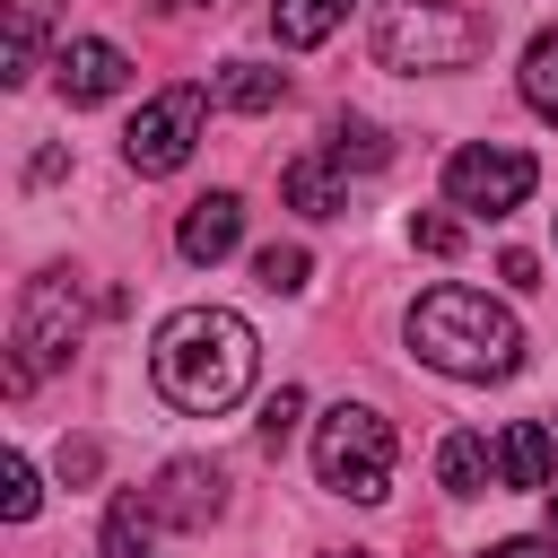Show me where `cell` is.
<instances>
[{"instance_id": "8992f818", "label": "cell", "mask_w": 558, "mask_h": 558, "mask_svg": "<svg viewBox=\"0 0 558 558\" xmlns=\"http://www.w3.org/2000/svg\"><path fill=\"white\" fill-rule=\"evenodd\" d=\"M532 183H541V166H532L523 148H506V140H480V148H453V157H445V201L471 209V218H506V209H523Z\"/></svg>"}, {"instance_id": "83f0119b", "label": "cell", "mask_w": 558, "mask_h": 558, "mask_svg": "<svg viewBox=\"0 0 558 558\" xmlns=\"http://www.w3.org/2000/svg\"><path fill=\"white\" fill-rule=\"evenodd\" d=\"M331 558H366V549H331Z\"/></svg>"}, {"instance_id": "5bb4252c", "label": "cell", "mask_w": 558, "mask_h": 558, "mask_svg": "<svg viewBox=\"0 0 558 558\" xmlns=\"http://www.w3.org/2000/svg\"><path fill=\"white\" fill-rule=\"evenodd\" d=\"M96 549H105V558H157V506H148V497H113Z\"/></svg>"}, {"instance_id": "ffe728a7", "label": "cell", "mask_w": 558, "mask_h": 558, "mask_svg": "<svg viewBox=\"0 0 558 558\" xmlns=\"http://www.w3.org/2000/svg\"><path fill=\"white\" fill-rule=\"evenodd\" d=\"M305 270H314V253H305V244H262V253H253V279H262L270 296H296V288H305Z\"/></svg>"}, {"instance_id": "d6986e66", "label": "cell", "mask_w": 558, "mask_h": 558, "mask_svg": "<svg viewBox=\"0 0 558 558\" xmlns=\"http://www.w3.org/2000/svg\"><path fill=\"white\" fill-rule=\"evenodd\" d=\"M523 105H532L541 122H558V26L523 44Z\"/></svg>"}, {"instance_id": "8fae6325", "label": "cell", "mask_w": 558, "mask_h": 558, "mask_svg": "<svg viewBox=\"0 0 558 558\" xmlns=\"http://www.w3.org/2000/svg\"><path fill=\"white\" fill-rule=\"evenodd\" d=\"M497 488H549V427L541 418L497 427Z\"/></svg>"}, {"instance_id": "2e32d148", "label": "cell", "mask_w": 558, "mask_h": 558, "mask_svg": "<svg viewBox=\"0 0 558 558\" xmlns=\"http://www.w3.org/2000/svg\"><path fill=\"white\" fill-rule=\"evenodd\" d=\"M323 157H331V166H349V174H375V166H392V140H384L366 113H340V122H331V140H323Z\"/></svg>"}, {"instance_id": "9c48e42d", "label": "cell", "mask_w": 558, "mask_h": 558, "mask_svg": "<svg viewBox=\"0 0 558 558\" xmlns=\"http://www.w3.org/2000/svg\"><path fill=\"white\" fill-rule=\"evenodd\" d=\"M52 78H61L70 105H105V96H122L131 61H122V44H105V35H70V44L52 52Z\"/></svg>"}, {"instance_id": "cb8c5ba5", "label": "cell", "mask_w": 558, "mask_h": 558, "mask_svg": "<svg viewBox=\"0 0 558 558\" xmlns=\"http://www.w3.org/2000/svg\"><path fill=\"white\" fill-rule=\"evenodd\" d=\"M61 480H96V445H87V436L61 445Z\"/></svg>"}, {"instance_id": "603a6c76", "label": "cell", "mask_w": 558, "mask_h": 558, "mask_svg": "<svg viewBox=\"0 0 558 558\" xmlns=\"http://www.w3.org/2000/svg\"><path fill=\"white\" fill-rule=\"evenodd\" d=\"M410 244H418V253H436V262H453V253H462V218L418 209V218H410Z\"/></svg>"}, {"instance_id": "30bf717a", "label": "cell", "mask_w": 558, "mask_h": 558, "mask_svg": "<svg viewBox=\"0 0 558 558\" xmlns=\"http://www.w3.org/2000/svg\"><path fill=\"white\" fill-rule=\"evenodd\" d=\"M235 235H244V201H235V192H201V201L183 209V227H174V253H183V262H227Z\"/></svg>"}, {"instance_id": "ac0fdd59", "label": "cell", "mask_w": 558, "mask_h": 558, "mask_svg": "<svg viewBox=\"0 0 558 558\" xmlns=\"http://www.w3.org/2000/svg\"><path fill=\"white\" fill-rule=\"evenodd\" d=\"M340 17H349V0H270V26H279L288 52H314Z\"/></svg>"}, {"instance_id": "ba28073f", "label": "cell", "mask_w": 558, "mask_h": 558, "mask_svg": "<svg viewBox=\"0 0 558 558\" xmlns=\"http://www.w3.org/2000/svg\"><path fill=\"white\" fill-rule=\"evenodd\" d=\"M148 506H157V523H174V532H209V523L227 514V471H218V462H166L157 488H148Z\"/></svg>"}, {"instance_id": "484cf974", "label": "cell", "mask_w": 558, "mask_h": 558, "mask_svg": "<svg viewBox=\"0 0 558 558\" xmlns=\"http://www.w3.org/2000/svg\"><path fill=\"white\" fill-rule=\"evenodd\" d=\"M480 558H558V541H497V549H480Z\"/></svg>"}, {"instance_id": "d4e9b609", "label": "cell", "mask_w": 558, "mask_h": 558, "mask_svg": "<svg viewBox=\"0 0 558 558\" xmlns=\"http://www.w3.org/2000/svg\"><path fill=\"white\" fill-rule=\"evenodd\" d=\"M497 279H514V288H541V262H532V253H506V262H497Z\"/></svg>"}, {"instance_id": "9a60e30c", "label": "cell", "mask_w": 558, "mask_h": 558, "mask_svg": "<svg viewBox=\"0 0 558 558\" xmlns=\"http://www.w3.org/2000/svg\"><path fill=\"white\" fill-rule=\"evenodd\" d=\"M218 105L270 113V105H288V70H270V61H227V70H218Z\"/></svg>"}, {"instance_id": "3957f363", "label": "cell", "mask_w": 558, "mask_h": 558, "mask_svg": "<svg viewBox=\"0 0 558 558\" xmlns=\"http://www.w3.org/2000/svg\"><path fill=\"white\" fill-rule=\"evenodd\" d=\"M488 52V17L453 9V0H384L375 9V61L384 70H471Z\"/></svg>"}, {"instance_id": "7c38bea8", "label": "cell", "mask_w": 558, "mask_h": 558, "mask_svg": "<svg viewBox=\"0 0 558 558\" xmlns=\"http://www.w3.org/2000/svg\"><path fill=\"white\" fill-rule=\"evenodd\" d=\"M279 192H288L296 218H340V174H331L323 148H314V157H288V166H279Z\"/></svg>"}, {"instance_id": "7a4b0ae2", "label": "cell", "mask_w": 558, "mask_h": 558, "mask_svg": "<svg viewBox=\"0 0 558 558\" xmlns=\"http://www.w3.org/2000/svg\"><path fill=\"white\" fill-rule=\"evenodd\" d=\"M410 349H418V366H436L453 384H506L523 366V323L497 296L445 279V288H427L410 305Z\"/></svg>"}, {"instance_id": "4316f807", "label": "cell", "mask_w": 558, "mask_h": 558, "mask_svg": "<svg viewBox=\"0 0 558 558\" xmlns=\"http://www.w3.org/2000/svg\"><path fill=\"white\" fill-rule=\"evenodd\" d=\"M148 9H183V0H148Z\"/></svg>"}, {"instance_id": "44dd1931", "label": "cell", "mask_w": 558, "mask_h": 558, "mask_svg": "<svg viewBox=\"0 0 558 558\" xmlns=\"http://www.w3.org/2000/svg\"><path fill=\"white\" fill-rule=\"evenodd\" d=\"M296 418H305V392H296V384H279V392L262 401V418H253V436H262V453H279V445L296 436Z\"/></svg>"}, {"instance_id": "4fadbf2b", "label": "cell", "mask_w": 558, "mask_h": 558, "mask_svg": "<svg viewBox=\"0 0 558 558\" xmlns=\"http://www.w3.org/2000/svg\"><path fill=\"white\" fill-rule=\"evenodd\" d=\"M436 480H445L453 497H480V488L497 480V445H488V436H471V427H453V436L436 445Z\"/></svg>"}, {"instance_id": "52a82bcc", "label": "cell", "mask_w": 558, "mask_h": 558, "mask_svg": "<svg viewBox=\"0 0 558 558\" xmlns=\"http://www.w3.org/2000/svg\"><path fill=\"white\" fill-rule=\"evenodd\" d=\"M201 113H209L201 87H166V96H148V105L131 113V131H122V166H131V174H174V166L201 148Z\"/></svg>"}, {"instance_id": "f1b7e54d", "label": "cell", "mask_w": 558, "mask_h": 558, "mask_svg": "<svg viewBox=\"0 0 558 558\" xmlns=\"http://www.w3.org/2000/svg\"><path fill=\"white\" fill-rule=\"evenodd\" d=\"M549 514H558V506H549Z\"/></svg>"}, {"instance_id": "277c9868", "label": "cell", "mask_w": 558, "mask_h": 558, "mask_svg": "<svg viewBox=\"0 0 558 558\" xmlns=\"http://www.w3.org/2000/svg\"><path fill=\"white\" fill-rule=\"evenodd\" d=\"M314 471H323L331 497L384 506L392 497V418L366 410V401H331L323 427H314Z\"/></svg>"}, {"instance_id": "7402d4cb", "label": "cell", "mask_w": 558, "mask_h": 558, "mask_svg": "<svg viewBox=\"0 0 558 558\" xmlns=\"http://www.w3.org/2000/svg\"><path fill=\"white\" fill-rule=\"evenodd\" d=\"M35 497H44V488H35V462H26V453H9V462H0V514H9V523H26V514H35Z\"/></svg>"}, {"instance_id": "6da1fadb", "label": "cell", "mask_w": 558, "mask_h": 558, "mask_svg": "<svg viewBox=\"0 0 558 558\" xmlns=\"http://www.w3.org/2000/svg\"><path fill=\"white\" fill-rule=\"evenodd\" d=\"M253 366H262V340H253V323L227 314V305H183V314H166L157 340H148L157 392H166L174 410H192V418L235 410V401L253 392Z\"/></svg>"}, {"instance_id": "5b68a950", "label": "cell", "mask_w": 558, "mask_h": 558, "mask_svg": "<svg viewBox=\"0 0 558 558\" xmlns=\"http://www.w3.org/2000/svg\"><path fill=\"white\" fill-rule=\"evenodd\" d=\"M78 323H87V305H78V279L70 270H35L26 279V296H17V331H9V392H26L35 375H52L70 349H78Z\"/></svg>"}, {"instance_id": "e0dca14e", "label": "cell", "mask_w": 558, "mask_h": 558, "mask_svg": "<svg viewBox=\"0 0 558 558\" xmlns=\"http://www.w3.org/2000/svg\"><path fill=\"white\" fill-rule=\"evenodd\" d=\"M44 17H52V0H9V61H0L9 87L35 78V61H44Z\"/></svg>"}]
</instances>
